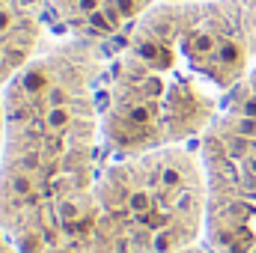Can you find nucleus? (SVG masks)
<instances>
[{"instance_id": "obj_3", "label": "nucleus", "mask_w": 256, "mask_h": 253, "mask_svg": "<svg viewBox=\"0 0 256 253\" xmlns=\"http://www.w3.org/2000/svg\"><path fill=\"white\" fill-rule=\"evenodd\" d=\"M226 96L202 84L149 39L128 33L102 80V134L108 158L196 143Z\"/></svg>"}, {"instance_id": "obj_4", "label": "nucleus", "mask_w": 256, "mask_h": 253, "mask_svg": "<svg viewBox=\"0 0 256 253\" xmlns=\"http://www.w3.org/2000/svg\"><path fill=\"white\" fill-rule=\"evenodd\" d=\"M196 152L208 185L206 244L214 253H256V66L224 98Z\"/></svg>"}, {"instance_id": "obj_2", "label": "nucleus", "mask_w": 256, "mask_h": 253, "mask_svg": "<svg viewBox=\"0 0 256 253\" xmlns=\"http://www.w3.org/2000/svg\"><path fill=\"white\" fill-rule=\"evenodd\" d=\"M206 214L208 185L194 146L108 158L80 253H182L206 238Z\"/></svg>"}, {"instance_id": "obj_5", "label": "nucleus", "mask_w": 256, "mask_h": 253, "mask_svg": "<svg viewBox=\"0 0 256 253\" xmlns=\"http://www.w3.org/2000/svg\"><path fill=\"white\" fill-rule=\"evenodd\" d=\"M161 0H51L54 21L68 36L108 45L126 39L131 27Z\"/></svg>"}, {"instance_id": "obj_8", "label": "nucleus", "mask_w": 256, "mask_h": 253, "mask_svg": "<svg viewBox=\"0 0 256 253\" xmlns=\"http://www.w3.org/2000/svg\"><path fill=\"white\" fill-rule=\"evenodd\" d=\"M182 253H214L208 244H194V248H188V250H182Z\"/></svg>"}, {"instance_id": "obj_1", "label": "nucleus", "mask_w": 256, "mask_h": 253, "mask_svg": "<svg viewBox=\"0 0 256 253\" xmlns=\"http://www.w3.org/2000/svg\"><path fill=\"white\" fill-rule=\"evenodd\" d=\"M108 45L48 42L3 86L0 230L21 253H80L108 164L102 80Z\"/></svg>"}, {"instance_id": "obj_6", "label": "nucleus", "mask_w": 256, "mask_h": 253, "mask_svg": "<svg viewBox=\"0 0 256 253\" xmlns=\"http://www.w3.org/2000/svg\"><path fill=\"white\" fill-rule=\"evenodd\" d=\"M51 0H0V90L45 51Z\"/></svg>"}, {"instance_id": "obj_7", "label": "nucleus", "mask_w": 256, "mask_h": 253, "mask_svg": "<svg viewBox=\"0 0 256 253\" xmlns=\"http://www.w3.org/2000/svg\"><path fill=\"white\" fill-rule=\"evenodd\" d=\"M214 3L230 36L236 39L248 63L256 66V0H214Z\"/></svg>"}]
</instances>
